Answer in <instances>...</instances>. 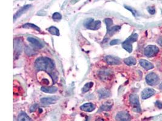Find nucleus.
<instances>
[{
	"label": "nucleus",
	"instance_id": "f257e3e1",
	"mask_svg": "<svg viewBox=\"0 0 162 121\" xmlns=\"http://www.w3.org/2000/svg\"><path fill=\"white\" fill-rule=\"evenodd\" d=\"M35 67L38 70H43L50 74L54 69L55 64L53 61L50 58L40 57L35 61Z\"/></svg>",
	"mask_w": 162,
	"mask_h": 121
},
{
	"label": "nucleus",
	"instance_id": "f03ea898",
	"mask_svg": "<svg viewBox=\"0 0 162 121\" xmlns=\"http://www.w3.org/2000/svg\"><path fill=\"white\" fill-rule=\"evenodd\" d=\"M138 35L137 33H134L130 36L122 43L123 48L129 53H131L132 51V43L138 40Z\"/></svg>",
	"mask_w": 162,
	"mask_h": 121
},
{
	"label": "nucleus",
	"instance_id": "7ed1b4c3",
	"mask_svg": "<svg viewBox=\"0 0 162 121\" xmlns=\"http://www.w3.org/2000/svg\"><path fill=\"white\" fill-rule=\"evenodd\" d=\"M84 26L88 29L97 30L101 26L100 21H94L93 18H88L83 23Z\"/></svg>",
	"mask_w": 162,
	"mask_h": 121
},
{
	"label": "nucleus",
	"instance_id": "20e7f679",
	"mask_svg": "<svg viewBox=\"0 0 162 121\" xmlns=\"http://www.w3.org/2000/svg\"><path fill=\"white\" fill-rule=\"evenodd\" d=\"M129 100H130V103L133 108V110L137 113H140L141 110L138 96L135 94H131L129 97Z\"/></svg>",
	"mask_w": 162,
	"mask_h": 121
},
{
	"label": "nucleus",
	"instance_id": "39448f33",
	"mask_svg": "<svg viewBox=\"0 0 162 121\" xmlns=\"http://www.w3.org/2000/svg\"><path fill=\"white\" fill-rule=\"evenodd\" d=\"M159 52V49L155 46H148L144 50V55L148 58L157 55Z\"/></svg>",
	"mask_w": 162,
	"mask_h": 121
},
{
	"label": "nucleus",
	"instance_id": "423d86ee",
	"mask_svg": "<svg viewBox=\"0 0 162 121\" xmlns=\"http://www.w3.org/2000/svg\"><path fill=\"white\" fill-rule=\"evenodd\" d=\"M160 79L158 76L154 73H150L146 76V81L149 85L154 86L159 82Z\"/></svg>",
	"mask_w": 162,
	"mask_h": 121
},
{
	"label": "nucleus",
	"instance_id": "0eeeda50",
	"mask_svg": "<svg viewBox=\"0 0 162 121\" xmlns=\"http://www.w3.org/2000/svg\"><path fill=\"white\" fill-rule=\"evenodd\" d=\"M115 119L117 121H130L131 116L126 111H120L117 114Z\"/></svg>",
	"mask_w": 162,
	"mask_h": 121
},
{
	"label": "nucleus",
	"instance_id": "6e6552de",
	"mask_svg": "<svg viewBox=\"0 0 162 121\" xmlns=\"http://www.w3.org/2000/svg\"><path fill=\"white\" fill-rule=\"evenodd\" d=\"M99 76L100 79L103 81H108L112 77V72L110 70L105 69L102 70L99 72Z\"/></svg>",
	"mask_w": 162,
	"mask_h": 121
},
{
	"label": "nucleus",
	"instance_id": "1a4fd4ad",
	"mask_svg": "<svg viewBox=\"0 0 162 121\" xmlns=\"http://www.w3.org/2000/svg\"><path fill=\"white\" fill-rule=\"evenodd\" d=\"M105 59L108 64L109 65H119L121 64L120 59L115 56H106Z\"/></svg>",
	"mask_w": 162,
	"mask_h": 121
},
{
	"label": "nucleus",
	"instance_id": "9d476101",
	"mask_svg": "<svg viewBox=\"0 0 162 121\" xmlns=\"http://www.w3.org/2000/svg\"><path fill=\"white\" fill-rule=\"evenodd\" d=\"M155 91L154 89L147 88H145L141 93V98L143 100L147 99L149 97H151L152 96H153L155 94Z\"/></svg>",
	"mask_w": 162,
	"mask_h": 121
},
{
	"label": "nucleus",
	"instance_id": "9b49d317",
	"mask_svg": "<svg viewBox=\"0 0 162 121\" xmlns=\"http://www.w3.org/2000/svg\"><path fill=\"white\" fill-rule=\"evenodd\" d=\"M58 99V96H52V97H47L41 98L40 102L41 103L44 105H50L55 103V102Z\"/></svg>",
	"mask_w": 162,
	"mask_h": 121
},
{
	"label": "nucleus",
	"instance_id": "f8f14e48",
	"mask_svg": "<svg viewBox=\"0 0 162 121\" xmlns=\"http://www.w3.org/2000/svg\"><path fill=\"white\" fill-rule=\"evenodd\" d=\"M95 108H96L95 105L92 103H86L80 107L81 110L86 112H91L94 111Z\"/></svg>",
	"mask_w": 162,
	"mask_h": 121
},
{
	"label": "nucleus",
	"instance_id": "ddd939ff",
	"mask_svg": "<svg viewBox=\"0 0 162 121\" xmlns=\"http://www.w3.org/2000/svg\"><path fill=\"white\" fill-rule=\"evenodd\" d=\"M113 105L112 100H108L105 102L102 105L99 109V111H109L111 110Z\"/></svg>",
	"mask_w": 162,
	"mask_h": 121
},
{
	"label": "nucleus",
	"instance_id": "4468645a",
	"mask_svg": "<svg viewBox=\"0 0 162 121\" xmlns=\"http://www.w3.org/2000/svg\"><path fill=\"white\" fill-rule=\"evenodd\" d=\"M28 41L29 43H31L32 45H34L35 47H36L38 49H42L43 47V45L42 44V43H40L36 38H34L32 37H29V38H28Z\"/></svg>",
	"mask_w": 162,
	"mask_h": 121
},
{
	"label": "nucleus",
	"instance_id": "2eb2a0df",
	"mask_svg": "<svg viewBox=\"0 0 162 121\" xmlns=\"http://www.w3.org/2000/svg\"><path fill=\"white\" fill-rule=\"evenodd\" d=\"M140 64L142 67H143L146 70H150L154 68V65L150 62L145 60V59H140Z\"/></svg>",
	"mask_w": 162,
	"mask_h": 121
},
{
	"label": "nucleus",
	"instance_id": "dca6fc26",
	"mask_svg": "<svg viewBox=\"0 0 162 121\" xmlns=\"http://www.w3.org/2000/svg\"><path fill=\"white\" fill-rule=\"evenodd\" d=\"M98 93L99 95V97L100 99H103V98H106L108 97L111 96V93L109 90L106 89H100L98 91Z\"/></svg>",
	"mask_w": 162,
	"mask_h": 121
},
{
	"label": "nucleus",
	"instance_id": "f3484780",
	"mask_svg": "<svg viewBox=\"0 0 162 121\" xmlns=\"http://www.w3.org/2000/svg\"><path fill=\"white\" fill-rule=\"evenodd\" d=\"M31 7V5H26V6H24L23 8H22L19 11H18V12L15 14V15H14V20H16L17 18L20 17L22 14L25 13V12H26Z\"/></svg>",
	"mask_w": 162,
	"mask_h": 121
},
{
	"label": "nucleus",
	"instance_id": "a211bd4d",
	"mask_svg": "<svg viewBox=\"0 0 162 121\" xmlns=\"http://www.w3.org/2000/svg\"><path fill=\"white\" fill-rule=\"evenodd\" d=\"M41 90L44 93H54L57 91L58 88L55 87H42L41 88Z\"/></svg>",
	"mask_w": 162,
	"mask_h": 121
},
{
	"label": "nucleus",
	"instance_id": "6ab92c4d",
	"mask_svg": "<svg viewBox=\"0 0 162 121\" xmlns=\"http://www.w3.org/2000/svg\"><path fill=\"white\" fill-rule=\"evenodd\" d=\"M17 121H32V120L26 113H21L18 116Z\"/></svg>",
	"mask_w": 162,
	"mask_h": 121
},
{
	"label": "nucleus",
	"instance_id": "aec40b11",
	"mask_svg": "<svg viewBox=\"0 0 162 121\" xmlns=\"http://www.w3.org/2000/svg\"><path fill=\"white\" fill-rule=\"evenodd\" d=\"M21 50H22L21 42H20V41H17V40H14V51L15 52V53L18 52V53H20Z\"/></svg>",
	"mask_w": 162,
	"mask_h": 121
},
{
	"label": "nucleus",
	"instance_id": "412c9836",
	"mask_svg": "<svg viewBox=\"0 0 162 121\" xmlns=\"http://www.w3.org/2000/svg\"><path fill=\"white\" fill-rule=\"evenodd\" d=\"M120 26H111L110 28L107 29V33L110 36L113 35L115 33L118 32L120 29Z\"/></svg>",
	"mask_w": 162,
	"mask_h": 121
},
{
	"label": "nucleus",
	"instance_id": "4be33fe9",
	"mask_svg": "<svg viewBox=\"0 0 162 121\" xmlns=\"http://www.w3.org/2000/svg\"><path fill=\"white\" fill-rule=\"evenodd\" d=\"M125 63L128 65H134L136 64L137 61L136 59L134 57H129L128 58H126L124 59Z\"/></svg>",
	"mask_w": 162,
	"mask_h": 121
},
{
	"label": "nucleus",
	"instance_id": "5701e85b",
	"mask_svg": "<svg viewBox=\"0 0 162 121\" xmlns=\"http://www.w3.org/2000/svg\"><path fill=\"white\" fill-rule=\"evenodd\" d=\"M48 31L52 34V35H56V36H59L60 35V32H59V30L54 27V26H52L50 27H49L48 29Z\"/></svg>",
	"mask_w": 162,
	"mask_h": 121
},
{
	"label": "nucleus",
	"instance_id": "b1692460",
	"mask_svg": "<svg viewBox=\"0 0 162 121\" xmlns=\"http://www.w3.org/2000/svg\"><path fill=\"white\" fill-rule=\"evenodd\" d=\"M92 86H93V83L91 82L86 84L85 85V86L83 87V88H82L83 93H86V92L88 91L92 87Z\"/></svg>",
	"mask_w": 162,
	"mask_h": 121
},
{
	"label": "nucleus",
	"instance_id": "393cba45",
	"mask_svg": "<svg viewBox=\"0 0 162 121\" xmlns=\"http://www.w3.org/2000/svg\"><path fill=\"white\" fill-rule=\"evenodd\" d=\"M23 27L24 28H29V29H35V30H37V31H40V29L38 27H37V26H35V25H34V24H31V23H27V24H24V26H23Z\"/></svg>",
	"mask_w": 162,
	"mask_h": 121
},
{
	"label": "nucleus",
	"instance_id": "a878e982",
	"mask_svg": "<svg viewBox=\"0 0 162 121\" xmlns=\"http://www.w3.org/2000/svg\"><path fill=\"white\" fill-rule=\"evenodd\" d=\"M105 23L106 24V28H107V29H109V28H110L112 26V23H112V20L111 18H106V19H105Z\"/></svg>",
	"mask_w": 162,
	"mask_h": 121
},
{
	"label": "nucleus",
	"instance_id": "bb28decb",
	"mask_svg": "<svg viewBox=\"0 0 162 121\" xmlns=\"http://www.w3.org/2000/svg\"><path fill=\"white\" fill-rule=\"evenodd\" d=\"M25 52L28 55H29V56H31L32 55H34L35 53L34 50L29 47H26L25 48Z\"/></svg>",
	"mask_w": 162,
	"mask_h": 121
},
{
	"label": "nucleus",
	"instance_id": "cd10ccee",
	"mask_svg": "<svg viewBox=\"0 0 162 121\" xmlns=\"http://www.w3.org/2000/svg\"><path fill=\"white\" fill-rule=\"evenodd\" d=\"M61 18H62L61 15L58 12H55V14H53V15L52 16V18L54 20H60L61 19Z\"/></svg>",
	"mask_w": 162,
	"mask_h": 121
},
{
	"label": "nucleus",
	"instance_id": "c85d7f7f",
	"mask_svg": "<svg viewBox=\"0 0 162 121\" xmlns=\"http://www.w3.org/2000/svg\"><path fill=\"white\" fill-rule=\"evenodd\" d=\"M148 12L151 14V15H154L155 14V9L154 7H148L147 9Z\"/></svg>",
	"mask_w": 162,
	"mask_h": 121
},
{
	"label": "nucleus",
	"instance_id": "c756f323",
	"mask_svg": "<svg viewBox=\"0 0 162 121\" xmlns=\"http://www.w3.org/2000/svg\"><path fill=\"white\" fill-rule=\"evenodd\" d=\"M125 8L127 9L128 10L132 12V14L134 16H136V15H137V12H136V11H135L134 9H133L132 8H130V7H128V6H125Z\"/></svg>",
	"mask_w": 162,
	"mask_h": 121
},
{
	"label": "nucleus",
	"instance_id": "7c9ffc66",
	"mask_svg": "<svg viewBox=\"0 0 162 121\" xmlns=\"http://www.w3.org/2000/svg\"><path fill=\"white\" fill-rule=\"evenodd\" d=\"M120 43V41L119 40H114L111 41L110 43V45L111 46H114V45H116V44H118Z\"/></svg>",
	"mask_w": 162,
	"mask_h": 121
},
{
	"label": "nucleus",
	"instance_id": "2f4dec72",
	"mask_svg": "<svg viewBox=\"0 0 162 121\" xmlns=\"http://www.w3.org/2000/svg\"><path fill=\"white\" fill-rule=\"evenodd\" d=\"M155 105H156V106H157L158 108H160V109L162 108V102L159 101V100H157V101L155 102Z\"/></svg>",
	"mask_w": 162,
	"mask_h": 121
},
{
	"label": "nucleus",
	"instance_id": "473e14b6",
	"mask_svg": "<svg viewBox=\"0 0 162 121\" xmlns=\"http://www.w3.org/2000/svg\"><path fill=\"white\" fill-rule=\"evenodd\" d=\"M38 105L37 104H34V105H33L31 107V112H33V111H35L36 109L38 108Z\"/></svg>",
	"mask_w": 162,
	"mask_h": 121
},
{
	"label": "nucleus",
	"instance_id": "72a5a7b5",
	"mask_svg": "<svg viewBox=\"0 0 162 121\" xmlns=\"http://www.w3.org/2000/svg\"><path fill=\"white\" fill-rule=\"evenodd\" d=\"M157 43L162 47V37H160L158 40H157Z\"/></svg>",
	"mask_w": 162,
	"mask_h": 121
},
{
	"label": "nucleus",
	"instance_id": "f704fd0d",
	"mask_svg": "<svg viewBox=\"0 0 162 121\" xmlns=\"http://www.w3.org/2000/svg\"><path fill=\"white\" fill-rule=\"evenodd\" d=\"M95 121H104V120L102 118H98Z\"/></svg>",
	"mask_w": 162,
	"mask_h": 121
},
{
	"label": "nucleus",
	"instance_id": "c9c22d12",
	"mask_svg": "<svg viewBox=\"0 0 162 121\" xmlns=\"http://www.w3.org/2000/svg\"><path fill=\"white\" fill-rule=\"evenodd\" d=\"M160 88L162 90V82L160 84Z\"/></svg>",
	"mask_w": 162,
	"mask_h": 121
}]
</instances>
